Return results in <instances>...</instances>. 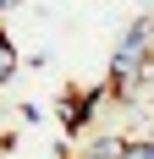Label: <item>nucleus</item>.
Returning a JSON list of instances; mask_svg holds the SVG:
<instances>
[{"instance_id":"1","label":"nucleus","mask_w":154,"mask_h":159,"mask_svg":"<svg viewBox=\"0 0 154 159\" xmlns=\"http://www.w3.org/2000/svg\"><path fill=\"white\" fill-rule=\"evenodd\" d=\"M154 61V16H143V22H132V28L121 33V44H116V55H110V99L116 104H138L143 99V71H149Z\"/></svg>"},{"instance_id":"2","label":"nucleus","mask_w":154,"mask_h":159,"mask_svg":"<svg viewBox=\"0 0 154 159\" xmlns=\"http://www.w3.org/2000/svg\"><path fill=\"white\" fill-rule=\"evenodd\" d=\"M110 104V82H99V88H66L61 99H55V115H61V126L72 132V137H83L88 132V121Z\"/></svg>"},{"instance_id":"3","label":"nucleus","mask_w":154,"mask_h":159,"mask_svg":"<svg viewBox=\"0 0 154 159\" xmlns=\"http://www.w3.org/2000/svg\"><path fill=\"white\" fill-rule=\"evenodd\" d=\"M11 77H17V44L6 39V28H0V88H6Z\"/></svg>"},{"instance_id":"4","label":"nucleus","mask_w":154,"mask_h":159,"mask_svg":"<svg viewBox=\"0 0 154 159\" xmlns=\"http://www.w3.org/2000/svg\"><path fill=\"white\" fill-rule=\"evenodd\" d=\"M121 159H154V137H127Z\"/></svg>"},{"instance_id":"5","label":"nucleus","mask_w":154,"mask_h":159,"mask_svg":"<svg viewBox=\"0 0 154 159\" xmlns=\"http://www.w3.org/2000/svg\"><path fill=\"white\" fill-rule=\"evenodd\" d=\"M77 159H105V154H94V148H83V154H77Z\"/></svg>"},{"instance_id":"6","label":"nucleus","mask_w":154,"mask_h":159,"mask_svg":"<svg viewBox=\"0 0 154 159\" xmlns=\"http://www.w3.org/2000/svg\"><path fill=\"white\" fill-rule=\"evenodd\" d=\"M11 6H22V0H0V11H11Z\"/></svg>"},{"instance_id":"7","label":"nucleus","mask_w":154,"mask_h":159,"mask_svg":"<svg viewBox=\"0 0 154 159\" xmlns=\"http://www.w3.org/2000/svg\"><path fill=\"white\" fill-rule=\"evenodd\" d=\"M0 154H11V137H0Z\"/></svg>"}]
</instances>
